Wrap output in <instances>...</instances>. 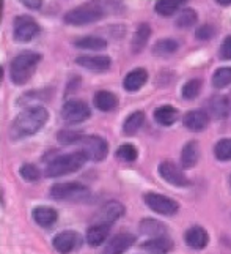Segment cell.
I'll return each mask as SVG.
<instances>
[{
  "label": "cell",
  "instance_id": "6da1fadb",
  "mask_svg": "<svg viewBox=\"0 0 231 254\" xmlns=\"http://www.w3.org/2000/svg\"><path fill=\"white\" fill-rule=\"evenodd\" d=\"M123 10L121 0H92L84 5H79L69 10L63 16V22L73 27H82V25L94 24L104 19L109 14L118 13Z\"/></svg>",
  "mask_w": 231,
  "mask_h": 254
},
{
  "label": "cell",
  "instance_id": "7a4b0ae2",
  "mask_svg": "<svg viewBox=\"0 0 231 254\" xmlns=\"http://www.w3.org/2000/svg\"><path fill=\"white\" fill-rule=\"evenodd\" d=\"M49 120V112L43 106H30L25 108L22 112L17 114V117L10 125V137L13 141L30 137L37 134L44 128Z\"/></svg>",
  "mask_w": 231,
  "mask_h": 254
},
{
  "label": "cell",
  "instance_id": "3957f363",
  "mask_svg": "<svg viewBox=\"0 0 231 254\" xmlns=\"http://www.w3.org/2000/svg\"><path fill=\"white\" fill-rule=\"evenodd\" d=\"M43 56L35 51H22L10 62V79L14 85L27 84L41 64Z\"/></svg>",
  "mask_w": 231,
  "mask_h": 254
},
{
  "label": "cell",
  "instance_id": "277c9868",
  "mask_svg": "<svg viewBox=\"0 0 231 254\" xmlns=\"http://www.w3.org/2000/svg\"><path fill=\"white\" fill-rule=\"evenodd\" d=\"M87 156L82 150L79 152H71L66 155H60L57 158L50 160L46 166V175L49 179H57L63 177V175H69L73 172H77L84 168L87 163Z\"/></svg>",
  "mask_w": 231,
  "mask_h": 254
},
{
  "label": "cell",
  "instance_id": "5b68a950",
  "mask_svg": "<svg viewBox=\"0 0 231 254\" xmlns=\"http://www.w3.org/2000/svg\"><path fill=\"white\" fill-rule=\"evenodd\" d=\"M49 196L58 202H84L92 196V191L82 183L65 182L52 185L49 190Z\"/></svg>",
  "mask_w": 231,
  "mask_h": 254
},
{
  "label": "cell",
  "instance_id": "8992f818",
  "mask_svg": "<svg viewBox=\"0 0 231 254\" xmlns=\"http://www.w3.org/2000/svg\"><path fill=\"white\" fill-rule=\"evenodd\" d=\"M40 24L29 14H19L13 21V40L16 43H30L40 35Z\"/></svg>",
  "mask_w": 231,
  "mask_h": 254
},
{
  "label": "cell",
  "instance_id": "52a82bcc",
  "mask_svg": "<svg viewBox=\"0 0 231 254\" xmlns=\"http://www.w3.org/2000/svg\"><path fill=\"white\" fill-rule=\"evenodd\" d=\"M143 202L149 210H153L154 213L162 215V216H175L180 212V204L175 199L159 194V192H146L143 196Z\"/></svg>",
  "mask_w": 231,
  "mask_h": 254
},
{
  "label": "cell",
  "instance_id": "ba28073f",
  "mask_svg": "<svg viewBox=\"0 0 231 254\" xmlns=\"http://www.w3.org/2000/svg\"><path fill=\"white\" fill-rule=\"evenodd\" d=\"M81 147H82L81 150L85 153L87 160L94 161V163L104 161L109 155V142L97 134L85 136L81 142Z\"/></svg>",
  "mask_w": 231,
  "mask_h": 254
},
{
  "label": "cell",
  "instance_id": "9c48e42d",
  "mask_svg": "<svg viewBox=\"0 0 231 254\" xmlns=\"http://www.w3.org/2000/svg\"><path fill=\"white\" fill-rule=\"evenodd\" d=\"M92 117L90 106L82 100H69L61 106V119L69 125H77Z\"/></svg>",
  "mask_w": 231,
  "mask_h": 254
},
{
  "label": "cell",
  "instance_id": "30bf717a",
  "mask_svg": "<svg viewBox=\"0 0 231 254\" xmlns=\"http://www.w3.org/2000/svg\"><path fill=\"white\" fill-rule=\"evenodd\" d=\"M157 172L161 175V179L167 183H170L172 187H176V188L190 187V180L187 179V175L183 172L181 168H178L173 161H168V160L162 161L157 166Z\"/></svg>",
  "mask_w": 231,
  "mask_h": 254
},
{
  "label": "cell",
  "instance_id": "8fae6325",
  "mask_svg": "<svg viewBox=\"0 0 231 254\" xmlns=\"http://www.w3.org/2000/svg\"><path fill=\"white\" fill-rule=\"evenodd\" d=\"M52 247L60 254H71L82 247V237L76 231H61L52 239Z\"/></svg>",
  "mask_w": 231,
  "mask_h": 254
},
{
  "label": "cell",
  "instance_id": "7c38bea8",
  "mask_svg": "<svg viewBox=\"0 0 231 254\" xmlns=\"http://www.w3.org/2000/svg\"><path fill=\"white\" fill-rule=\"evenodd\" d=\"M183 125L185 129L192 131V133H200V131L206 129L209 125V114L203 109L187 111L183 117Z\"/></svg>",
  "mask_w": 231,
  "mask_h": 254
},
{
  "label": "cell",
  "instance_id": "4fadbf2b",
  "mask_svg": "<svg viewBox=\"0 0 231 254\" xmlns=\"http://www.w3.org/2000/svg\"><path fill=\"white\" fill-rule=\"evenodd\" d=\"M124 212H126V208H124V205L121 202H118V200H109V202L104 204L99 212L96 213L94 221L113 224L124 215Z\"/></svg>",
  "mask_w": 231,
  "mask_h": 254
},
{
  "label": "cell",
  "instance_id": "5bb4252c",
  "mask_svg": "<svg viewBox=\"0 0 231 254\" xmlns=\"http://www.w3.org/2000/svg\"><path fill=\"white\" fill-rule=\"evenodd\" d=\"M76 64L94 73H105L112 66V59L109 56H79Z\"/></svg>",
  "mask_w": 231,
  "mask_h": 254
},
{
  "label": "cell",
  "instance_id": "9a60e30c",
  "mask_svg": "<svg viewBox=\"0 0 231 254\" xmlns=\"http://www.w3.org/2000/svg\"><path fill=\"white\" fill-rule=\"evenodd\" d=\"M136 243V235L131 232H120L109 240L102 254H124Z\"/></svg>",
  "mask_w": 231,
  "mask_h": 254
},
{
  "label": "cell",
  "instance_id": "2e32d148",
  "mask_svg": "<svg viewBox=\"0 0 231 254\" xmlns=\"http://www.w3.org/2000/svg\"><path fill=\"white\" fill-rule=\"evenodd\" d=\"M184 242L189 248L200 251L204 250L209 243V234L203 226H192L184 234Z\"/></svg>",
  "mask_w": 231,
  "mask_h": 254
},
{
  "label": "cell",
  "instance_id": "e0dca14e",
  "mask_svg": "<svg viewBox=\"0 0 231 254\" xmlns=\"http://www.w3.org/2000/svg\"><path fill=\"white\" fill-rule=\"evenodd\" d=\"M112 231V224L107 223H93L90 227L87 229L85 234V240L90 247H101V245L107 240Z\"/></svg>",
  "mask_w": 231,
  "mask_h": 254
},
{
  "label": "cell",
  "instance_id": "ac0fdd59",
  "mask_svg": "<svg viewBox=\"0 0 231 254\" xmlns=\"http://www.w3.org/2000/svg\"><path fill=\"white\" fill-rule=\"evenodd\" d=\"M211 116L217 120H225L231 116V100L227 95H214L208 103Z\"/></svg>",
  "mask_w": 231,
  "mask_h": 254
},
{
  "label": "cell",
  "instance_id": "d6986e66",
  "mask_svg": "<svg viewBox=\"0 0 231 254\" xmlns=\"http://www.w3.org/2000/svg\"><path fill=\"white\" fill-rule=\"evenodd\" d=\"M32 218L40 227H43V229H49V227H52L57 223L58 212L52 207L40 205V207H35L32 210Z\"/></svg>",
  "mask_w": 231,
  "mask_h": 254
},
{
  "label": "cell",
  "instance_id": "ffe728a7",
  "mask_svg": "<svg viewBox=\"0 0 231 254\" xmlns=\"http://www.w3.org/2000/svg\"><path fill=\"white\" fill-rule=\"evenodd\" d=\"M173 248H175V243L168 235L153 237L141 243V250H145L148 254H168V253H172Z\"/></svg>",
  "mask_w": 231,
  "mask_h": 254
},
{
  "label": "cell",
  "instance_id": "44dd1931",
  "mask_svg": "<svg viewBox=\"0 0 231 254\" xmlns=\"http://www.w3.org/2000/svg\"><path fill=\"white\" fill-rule=\"evenodd\" d=\"M148 82V71L145 68H134L123 79V89L126 92H139Z\"/></svg>",
  "mask_w": 231,
  "mask_h": 254
},
{
  "label": "cell",
  "instance_id": "7402d4cb",
  "mask_svg": "<svg viewBox=\"0 0 231 254\" xmlns=\"http://www.w3.org/2000/svg\"><path fill=\"white\" fill-rule=\"evenodd\" d=\"M93 104L102 112H112L118 108V96L109 90H97L93 96Z\"/></svg>",
  "mask_w": 231,
  "mask_h": 254
},
{
  "label": "cell",
  "instance_id": "603a6c76",
  "mask_svg": "<svg viewBox=\"0 0 231 254\" xmlns=\"http://www.w3.org/2000/svg\"><path fill=\"white\" fill-rule=\"evenodd\" d=\"M139 231L140 234L146 235V237L153 239V237H161V235H167L168 227L159 220H154V218H143L139 223Z\"/></svg>",
  "mask_w": 231,
  "mask_h": 254
},
{
  "label": "cell",
  "instance_id": "cb8c5ba5",
  "mask_svg": "<svg viewBox=\"0 0 231 254\" xmlns=\"http://www.w3.org/2000/svg\"><path fill=\"white\" fill-rule=\"evenodd\" d=\"M151 33H153V30H151L149 24L146 22H141L136 29L134 35H132V41H131V48L134 54H140V52L146 48L148 41L151 38Z\"/></svg>",
  "mask_w": 231,
  "mask_h": 254
},
{
  "label": "cell",
  "instance_id": "d4e9b609",
  "mask_svg": "<svg viewBox=\"0 0 231 254\" xmlns=\"http://www.w3.org/2000/svg\"><path fill=\"white\" fill-rule=\"evenodd\" d=\"M200 160V148H198V142L190 141L187 142L181 150V156H180V164L183 169H192L197 166Z\"/></svg>",
  "mask_w": 231,
  "mask_h": 254
},
{
  "label": "cell",
  "instance_id": "484cf974",
  "mask_svg": "<svg viewBox=\"0 0 231 254\" xmlns=\"http://www.w3.org/2000/svg\"><path fill=\"white\" fill-rule=\"evenodd\" d=\"M180 119V111L172 104H164L154 111V120L161 127H172Z\"/></svg>",
  "mask_w": 231,
  "mask_h": 254
},
{
  "label": "cell",
  "instance_id": "4316f807",
  "mask_svg": "<svg viewBox=\"0 0 231 254\" xmlns=\"http://www.w3.org/2000/svg\"><path fill=\"white\" fill-rule=\"evenodd\" d=\"M178 51H180V41L175 38H161L151 48V52L156 57H170Z\"/></svg>",
  "mask_w": 231,
  "mask_h": 254
},
{
  "label": "cell",
  "instance_id": "83f0119b",
  "mask_svg": "<svg viewBox=\"0 0 231 254\" xmlns=\"http://www.w3.org/2000/svg\"><path fill=\"white\" fill-rule=\"evenodd\" d=\"M187 2L189 0H157L154 5V10L159 16L170 17L180 11Z\"/></svg>",
  "mask_w": 231,
  "mask_h": 254
},
{
  "label": "cell",
  "instance_id": "f1b7e54d",
  "mask_svg": "<svg viewBox=\"0 0 231 254\" xmlns=\"http://www.w3.org/2000/svg\"><path fill=\"white\" fill-rule=\"evenodd\" d=\"M145 124V112L143 111H136L129 114L123 124V133L126 136H134L137 134L140 128Z\"/></svg>",
  "mask_w": 231,
  "mask_h": 254
},
{
  "label": "cell",
  "instance_id": "f546056e",
  "mask_svg": "<svg viewBox=\"0 0 231 254\" xmlns=\"http://www.w3.org/2000/svg\"><path fill=\"white\" fill-rule=\"evenodd\" d=\"M74 46L77 49H84V51H104L107 48V41L101 37L87 35V37H81L74 40Z\"/></svg>",
  "mask_w": 231,
  "mask_h": 254
},
{
  "label": "cell",
  "instance_id": "4dcf8cb0",
  "mask_svg": "<svg viewBox=\"0 0 231 254\" xmlns=\"http://www.w3.org/2000/svg\"><path fill=\"white\" fill-rule=\"evenodd\" d=\"M198 21V14L197 11L193 10V8H184V10H181L180 13H178L176 19H175V25L178 29H190L193 27L195 24H197Z\"/></svg>",
  "mask_w": 231,
  "mask_h": 254
},
{
  "label": "cell",
  "instance_id": "1f68e13d",
  "mask_svg": "<svg viewBox=\"0 0 231 254\" xmlns=\"http://www.w3.org/2000/svg\"><path fill=\"white\" fill-rule=\"evenodd\" d=\"M211 82L214 89H225V87L231 85V66L217 68L211 77Z\"/></svg>",
  "mask_w": 231,
  "mask_h": 254
},
{
  "label": "cell",
  "instance_id": "d6a6232c",
  "mask_svg": "<svg viewBox=\"0 0 231 254\" xmlns=\"http://www.w3.org/2000/svg\"><path fill=\"white\" fill-rule=\"evenodd\" d=\"M19 175L22 177V180H25L27 183H35L41 179V171L37 164L33 163H24L19 168Z\"/></svg>",
  "mask_w": 231,
  "mask_h": 254
},
{
  "label": "cell",
  "instance_id": "836d02e7",
  "mask_svg": "<svg viewBox=\"0 0 231 254\" xmlns=\"http://www.w3.org/2000/svg\"><path fill=\"white\" fill-rule=\"evenodd\" d=\"M85 136L82 133H77L73 129H60L57 133V141L61 145H74V144H81L82 139Z\"/></svg>",
  "mask_w": 231,
  "mask_h": 254
},
{
  "label": "cell",
  "instance_id": "e575fe53",
  "mask_svg": "<svg viewBox=\"0 0 231 254\" xmlns=\"http://www.w3.org/2000/svg\"><path fill=\"white\" fill-rule=\"evenodd\" d=\"M214 156L219 161H231V137L220 139L214 145Z\"/></svg>",
  "mask_w": 231,
  "mask_h": 254
},
{
  "label": "cell",
  "instance_id": "d590c367",
  "mask_svg": "<svg viewBox=\"0 0 231 254\" xmlns=\"http://www.w3.org/2000/svg\"><path fill=\"white\" fill-rule=\"evenodd\" d=\"M201 87H203V82H201V79H197V77L187 81L183 85V90H181L183 98L184 100H195L200 95Z\"/></svg>",
  "mask_w": 231,
  "mask_h": 254
},
{
  "label": "cell",
  "instance_id": "8d00e7d4",
  "mask_svg": "<svg viewBox=\"0 0 231 254\" xmlns=\"http://www.w3.org/2000/svg\"><path fill=\"white\" fill-rule=\"evenodd\" d=\"M117 158L123 163H134L139 158V150L132 144H123L117 150Z\"/></svg>",
  "mask_w": 231,
  "mask_h": 254
},
{
  "label": "cell",
  "instance_id": "74e56055",
  "mask_svg": "<svg viewBox=\"0 0 231 254\" xmlns=\"http://www.w3.org/2000/svg\"><path fill=\"white\" fill-rule=\"evenodd\" d=\"M216 35H217V29L209 22L200 25V27L195 30V38H197L198 41H209V40L214 38Z\"/></svg>",
  "mask_w": 231,
  "mask_h": 254
},
{
  "label": "cell",
  "instance_id": "f35d334b",
  "mask_svg": "<svg viewBox=\"0 0 231 254\" xmlns=\"http://www.w3.org/2000/svg\"><path fill=\"white\" fill-rule=\"evenodd\" d=\"M219 57L222 60H231V35L224 38L220 45V49H219Z\"/></svg>",
  "mask_w": 231,
  "mask_h": 254
},
{
  "label": "cell",
  "instance_id": "ab89813d",
  "mask_svg": "<svg viewBox=\"0 0 231 254\" xmlns=\"http://www.w3.org/2000/svg\"><path fill=\"white\" fill-rule=\"evenodd\" d=\"M19 2L29 10H40L43 6V0H19Z\"/></svg>",
  "mask_w": 231,
  "mask_h": 254
},
{
  "label": "cell",
  "instance_id": "60d3db41",
  "mask_svg": "<svg viewBox=\"0 0 231 254\" xmlns=\"http://www.w3.org/2000/svg\"><path fill=\"white\" fill-rule=\"evenodd\" d=\"M216 3L220 6H231V0H216Z\"/></svg>",
  "mask_w": 231,
  "mask_h": 254
},
{
  "label": "cell",
  "instance_id": "b9f144b4",
  "mask_svg": "<svg viewBox=\"0 0 231 254\" xmlns=\"http://www.w3.org/2000/svg\"><path fill=\"white\" fill-rule=\"evenodd\" d=\"M230 187H231V175H230Z\"/></svg>",
  "mask_w": 231,
  "mask_h": 254
}]
</instances>
